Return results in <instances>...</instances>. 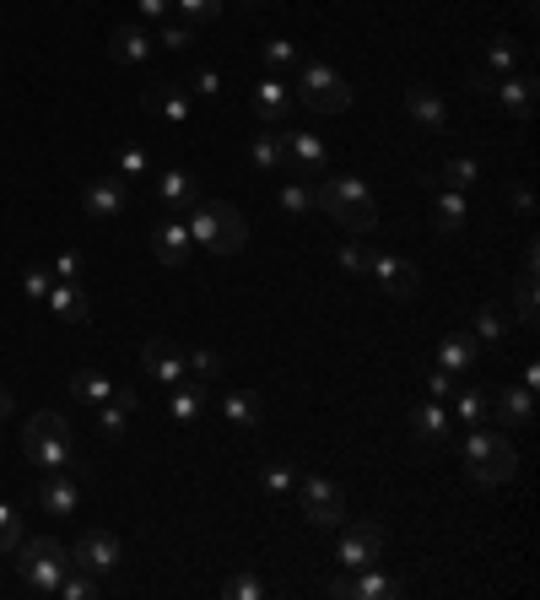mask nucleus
<instances>
[{"label":"nucleus","mask_w":540,"mask_h":600,"mask_svg":"<svg viewBox=\"0 0 540 600\" xmlns=\"http://www.w3.org/2000/svg\"><path fill=\"white\" fill-rule=\"evenodd\" d=\"M184 228H189V238L206 249V255H238L244 244H249V222H244V211L238 206H228V200H206V206H189V217H184Z\"/></svg>","instance_id":"f257e3e1"},{"label":"nucleus","mask_w":540,"mask_h":600,"mask_svg":"<svg viewBox=\"0 0 540 600\" xmlns=\"http://www.w3.org/2000/svg\"><path fill=\"white\" fill-rule=\"evenodd\" d=\"M459 460H465L470 481H481V487H503V481H514V470H519L514 444H508L492 423L465 428V439H459Z\"/></svg>","instance_id":"f03ea898"},{"label":"nucleus","mask_w":540,"mask_h":600,"mask_svg":"<svg viewBox=\"0 0 540 600\" xmlns=\"http://www.w3.org/2000/svg\"><path fill=\"white\" fill-rule=\"evenodd\" d=\"M314 206L330 211L346 233H368V228L379 222V211H373V189H368V179H357V173H335V179H324V184L314 189Z\"/></svg>","instance_id":"7ed1b4c3"},{"label":"nucleus","mask_w":540,"mask_h":600,"mask_svg":"<svg viewBox=\"0 0 540 600\" xmlns=\"http://www.w3.org/2000/svg\"><path fill=\"white\" fill-rule=\"evenodd\" d=\"M16 574L33 596H54L60 579L71 574V552L49 536H33V541H16Z\"/></svg>","instance_id":"20e7f679"},{"label":"nucleus","mask_w":540,"mask_h":600,"mask_svg":"<svg viewBox=\"0 0 540 600\" xmlns=\"http://www.w3.org/2000/svg\"><path fill=\"white\" fill-rule=\"evenodd\" d=\"M22 454L38 465V470H76V450H71V428L60 412H38L27 428H22Z\"/></svg>","instance_id":"39448f33"},{"label":"nucleus","mask_w":540,"mask_h":600,"mask_svg":"<svg viewBox=\"0 0 540 600\" xmlns=\"http://www.w3.org/2000/svg\"><path fill=\"white\" fill-rule=\"evenodd\" d=\"M297 98H303L314 114H341V109H352V87H346V76H341L335 65H324V60H303Z\"/></svg>","instance_id":"423d86ee"},{"label":"nucleus","mask_w":540,"mask_h":600,"mask_svg":"<svg viewBox=\"0 0 540 600\" xmlns=\"http://www.w3.org/2000/svg\"><path fill=\"white\" fill-rule=\"evenodd\" d=\"M297 492H303V514H308L314 530H335V525L346 519V498H341L335 481H324V476H297Z\"/></svg>","instance_id":"0eeeda50"},{"label":"nucleus","mask_w":540,"mask_h":600,"mask_svg":"<svg viewBox=\"0 0 540 600\" xmlns=\"http://www.w3.org/2000/svg\"><path fill=\"white\" fill-rule=\"evenodd\" d=\"M379 558H384V525H379V519H363V525H352V530L335 541V563L352 568V574L379 568Z\"/></svg>","instance_id":"6e6552de"},{"label":"nucleus","mask_w":540,"mask_h":600,"mask_svg":"<svg viewBox=\"0 0 540 600\" xmlns=\"http://www.w3.org/2000/svg\"><path fill=\"white\" fill-rule=\"evenodd\" d=\"M71 563L87 568V574H114V568L125 563V547H120V536H109V530H87V536L76 541Z\"/></svg>","instance_id":"1a4fd4ad"},{"label":"nucleus","mask_w":540,"mask_h":600,"mask_svg":"<svg viewBox=\"0 0 540 600\" xmlns=\"http://www.w3.org/2000/svg\"><path fill=\"white\" fill-rule=\"evenodd\" d=\"M140 109L151 120H168V125H189V87H173V82H151L140 87Z\"/></svg>","instance_id":"9d476101"},{"label":"nucleus","mask_w":540,"mask_h":600,"mask_svg":"<svg viewBox=\"0 0 540 600\" xmlns=\"http://www.w3.org/2000/svg\"><path fill=\"white\" fill-rule=\"evenodd\" d=\"M330 596L335 600H401L410 596L401 579H384V574H373V568H363L357 579H330Z\"/></svg>","instance_id":"9b49d317"},{"label":"nucleus","mask_w":540,"mask_h":600,"mask_svg":"<svg viewBox=\"0 0 540 600\" xmlns=\"http://www.w3.org/2000/svg\"><path fill=\"white\" fill-rule=\"evenodd\" d=\"M140 368H146V379H157L162 390H173L179 379H189L184 352H179L173 341H146V346H140Z\"/></svg>","instance_id":"f8f14e48"},{"label":"nucleus","mask_w":540,"mask_h":600,"mask_svg":"<svg viewBox=\"0 0 540 600\" xmlns=\"http://www.w3.org/2000/svg\"><path fill=\"white\" fill-rule=\"evenodd\" d=\"M151 249H157V260H162V266H189L195 238H189L184 217H162V222L151 228Z\"/></svg>","instance_id":"ddd939ff"},{"label":"nucleus","mask_w":540,"mask_h":600,"mask_svg":"<svg viewBox=\"0 0 540 600\" xmlns=\"http://www.w3.org/2000/svg\"><path fill=\"white\" fill-rule=\"evenodd\" d=\"M38 503H44V514H54V519H71V514H76V503H82V481H76L71 470H44Z\"/></svg>","instance_id":"4468645a"},{"label":"nucleus","mask_w":540,"mask_h":600,"mask_svg":"<svg viewBox=\"0 0 540 600\" xmlns=\"http://www.w3.org/2000/svg\"><path fill=\"white\" fill-rule=\"evenodd\" d=\"M363 277H373L390 298H410L416 293V271H410V260H401V255H368V271Z\"/></svg>","instance_id":"2eb2a0df"},{"label":"nucleus","mask_w":540,"mask_h":600,"mask_svg":"<svg viewBox=\"0 0 540 600\" xmlns=\"http://www.w3.org/2000/svg\"><path fill=\"white\" fill-rule=\"evenodd\" d=\"M498 428H508V433H519V428H530L536 423V390H498Z\"/></svg>","instance_id":"dca6fc26"},{"label":"nucleus","mask_w":540,"mask_h":600,"mask_svg":"<svg viewBox=\"0 0 540 600\" xmlns=\"http://www.w3.org/2000/svg\"><path fill=\"white\" fill-rule=\"evenodd\" d=\"M492 98H498L514 120H530V114H536V76H498Z\"/></svg>","instance_id":"f3484780"},{"label":"nucleus","mask_w":540,"mask_h":600,"mask_svg":"<svg viewBox=\"0 0 540 600\" xmlns=\"http://www.w3.org/2000/svg\"><path fill=\"white\" fill-rule=\"evenodd\" d=\"M405 114H410L421 131H432V136L449 125V109H443V98H438L432 87H410V93H405Z\"/></svg>","instance_id":"a211bd4d"},{"label":"nucleus","mask_w":540,"mask_h":600,"mask_svg":"<svg viewBox=\"0 0 540 600\" xmlns=\"http://www.w3.org/2000/svg\"><path fill=\"white\" fill-rule=\"evenodd\" d=\"M281 142H286V157L297 162V173H324V142L314 136V131H281Z\"/></svg>","instance_id":"6ab92c4d"},{"label":"nucleus","mask_w":540,"mask_h":600,"mask_svg":"<svg viewBox=\"0 0 540 600\" xmlns=\"http://www.w3.org/2000/svg\"><path fill=\"white\" fill-rule=\"evenodd\" d=\"M157 200H162L173 217H184V211L195 206V179H189L184 168H168V173H157Z\"/></svg>","instance_id":"aec40b11"},{"label":"nucleus","mask_w":540,"mask_h":600,"mask_svg":"<svg viewBox=\"0 0 540 600\" xmlns=\"http://www.w3.org/2000/svg\"><path fill=\"white\" fill-rule=\"evenodd\" d=\"M125 200H131L125 179H93L87 184V217H120Z\"/></svg>","instance_id":"412c9836"},{"label":"nucleus","mask_w":540,"mask_h":600,"mask_svg":"<svg viewBox=\"0 0 540 600\" xmlns=\"http://www.w3.org/2000/svg\"><path fill=\"white\" fill-rule=\"evenodd\" d=\"M476 352H481V341H476L470 330H449V335L438 341V368H449V374H465V368L476 363Z\"/></svg>","instance_id":"4be33fe9"},{"label":"nucleus","mask_w":540,"mask_h":600,"mask_svg":"<svg viewBox=\"0 0 540 600\" xmlns=\"http://www.w3.org/2000/svg\"><path fill=\"white\" fill-rule=\"evenodd\" d=\"M151 49H157V44H151V38L135 27V22L114 27V38H109V54H114L120 65H146V60H151Z\"/></svg>","instance_id":"5701e85b"},{"label":"nucleus","mask_w":540,"mask_h":600,"mask_svg":"<svg viewBox=\"0 0 540 600\" xmlns=\"http://www.w3.org/2000/svg\"><path fill=\"white\" fill-rule=\"evenodd\" d=\"M286 103H292V87H286L281 76H260V82H255V109H260L266 125H281V120H286Z\"/></svg>","instance_id":"b1692460"},{"label":"nucleus","mask_w":540,"mask_h":600,"mask_svg":"<svg viewBox=\"0 0 540 600\" xmlns=\"http://www.w3.org/2000/svg\"><path fill=\"white\" fill-rule=\"evenodd\" d=\"M168 412H173V423H179V428H195V423H200V412H206V384H195V379H179V384H173V401H168Z\"/></svg>","instance_id":"393cba45"},{"label":"nucleus","mask_w":540,"mask_h":600,"mask_svg":"<svg viewBox=\"0 0 540 600\" xmlns=\"http://www.w3.org/2000/svg\"><path fill=\"white\" fill-rule=\"evenodd\" d=\"M135 406H140L135 390H114V401L98 406V433H103V439H125V417H131Z\"/></svg>","instance_id":"a878e982"},{"label":"nucleus","mask_w":540,"mask_h":600,"mask_svg":"<svg viewBox=\"0 0 540 600\" xmlns=\"http://www.w3.org/2000/svg\"><path fill=\"white\" fill-rule=\"evenodd\" d=\"M44 303H49L65 325H87V319H93V308H87V298H82V287H76V282H54Z\"/></svg>","instance_id":"bb28decb"},{"label":"nucleus","mask_w":540,"mask_h":600,"mask_svg":"<svg viewBox=\"0 0 540 600\" xmlns=\"http://www.w3.org/2000/svg\"><path fill=\"white\" fill-rule=\"evenodd\" d=\"M114 390H120V384L103 379L98 368H76V374H71V395H76L82 406H103V401H114Z\"/></svg>","instance_id":"cd10ccee"},{"label":"nucleus","mask_w":540,"mask_h":600,"mask_svg":"<svg viewBox=\"0 0 540 600\" xmlns=\"http://www.w3.org/2000/svg\"><path fill=\"white\" fill-rule=\"evenodd\" d=\"M410 433H416L421 444H443V439H449V412H443V401L416 406V412H410Z\"/></svg>","instance_id":"c85d7f7f"},{"label":"nucleus","mask_w":540,"mask_h":600,"mask_svg":"<svg viewBox=\"0 0 540 600\" xmlns=\"http://www.w3.org/2000/svg\"><path fill=\"white\" fill-rule=\"evenodd\" d=\"M476 341L481 346H503L508 341V308L503 303H481L476 308Z\"/></svg>","instance_id":"c756f323"},{"label":"nucleus","mask_w":540,"mask_h":600,"mask_svg":"<svg viewBox=\"0 0 540 600\" xmlns=\"http://www.w3.org/2000/svg\"><path fill=\"white\" fill-rule=\"evenodd\" d=\"M249 162L255 168H266V173H275L281 162H286V142H281V125H266L255 142H249Z\"/></svg>","instance_id":"7c9ffc66"},{"label":"nucleus","mask_w":540,"mask_h":600,"mask_svg":"<svg viewBox=\"0 0 540 600\" xmlns=\"http://www.w3.org/2000/svg\"><path fill=\"white\" fill-rule=\"evenodd\" d=\"M465 217H470V206H465V189H443V195H438V206H432V222H438V233H459V228H465Z\"/></svg>","instance_id":"2f4dec72"},{"label":"nucleus","mask_w":540,"mask_h":600,"mask_svg":"<svg viewBox=\"0 0 540 600\" xmlns=\"http://www.w3.org/2000/svg\"><path fill=\"white\" fill-rule=\"evenodd\" d=\"M222 412H228V423H233L238 433H249V428H260V395H244V390H228V395H222Z\"/></svg>","instance_id":"473e14b6"},{"label":"nucleus","mask_w":540,"mask_h":600,"mask_svg":"<svg viewBox=\"0 0 540 600\" xmlns=\"http://www.w3.org/2000/svg\"><path fill=\"white\" fill-rule=\"evenodd\" d=\"M454 417H459L465 428L492 423V401H487V390H459V395H454Z\"/></svg>","instance_id":"72a5a7b5"},{"label":"nucleus","mask_w":540,"mask_h":600,"mask_svg":"<svg viewBox=\"0 0 540 600\" xmlns=\"http://www.w3.org/2000/svg\"><path fill=\"white\" fill-rule=\"evenodd\" d=\"M60 600H98L103 596V585H98V574H87V568H76L71 563V574L60 579V590H54Z\"/></svg>","instance_id":"f704fd0d"},{"label":"nucleus","mask_w":540,"mask_h":600,"mask_svg":"<svg viewBox=\"0 0 540 600\" xmlns=\"http://www.w3.org/2000/svg\"><path fill=\"white\" fill-rule=\"evenodd\" d=\"M519 54H525V49H519L514 38H492V49H487V71H492V76H514Z\"/></svg>","instance_id":"c9c22d12"},{"label":"nucleus","mask_w":540,"mask_h":600,"mask_svg":"<svg viewBox=\"0 0 540 600\" xmlns=\"http://www.w3.org/2000/svg\"><path fill=\"white\" fill-rule=\"evenodd\" d=\"M514 308H519V319H525V325H536V319H540V303H536V266H525V277H519V293H514Z\"/></svg>","instance_id":"e433bc0d"},{"label":"nucleus","mask_w":540,"mask_h":600,"mask_svg":"<svg viewBox=\"0 0 540 600\" xmlns=\"http://www.w3.org/2000/svg\"><path fill=\"white\" fill-rule=\"evenodd\" d=\"M443 179H449V189H470L481 179V168H476V157H449L443 162Z\"/></svg>","instance_id":"4c0bfd02"},{"label":"nucleus","mask_w":540,"mask_h":600,"mask_svg":"<svg viewBox=\"0 0 540 600\" xmlns=\"http://www.w3.org/2000/svg\"><path fill=\"white\" fill-rule=\"evenodd\" d=\"M281 211L308 217V211H314V189H308V184H297V179H292V184H281Z\"/></svg>","instance_id":"58836bf2"},{"label":"nucleus","mask_w":540,"mask_h":600,"mask_svg":"<svg viewBox=\"0 0 540 600\" xmlns=\"http://www.w3.org/2000/svg\"><path fill=\"white\" fill-rule=\"evenodd\" d=\"M260 487H266L270 498H281V492L297 487V470H292V465H266V470H260Z\"/></svg>","instance_id":"ea45409f"},{"label":"nucleus","mask_w":540,"mask_h":600,"mask_svg":"<svg viewBox=\"0 0 540 600\" xmlns=\"http://www.w3.org/2000/svg\"><path fill=\"white\" fill-rule=\"evenodd\" d=\"M16 541H22V514L16 503H0V552H16Z\"/></svg>","instance_id":"a19ab883"},{"label":"nucleus","mask_w":540,"mask_h":600,"mask_svg":"<svg viewBox=\"0 0 540 600\" xmlns=\"http://www.w3.org/2000/svg\"><path fill=\"white\" fill-rule=\"evenodd\" d=\"M114 162H120V179H140V173H151V157L140 147H120L114 151Z\"/></svg>","instance_id":"79ce46f5"},{"label":"nucleus","mask_w":540,"mask_h":600,"mask_svg":"<svg viewBox=\"0 0 540 600\" xmlns=\"http://www.w3.org/2000/svg\"><path fill=\"white\" fill-rule=\"evenodd\" d=\"M266 65H270V71H286V65H297V44H286V38H270V44H266Z\"/></svg>","instance_id":"37998d69"},{"label":"nucleus","mask_w":540,"mask_h":600,"mask_svg":"<svg viewBox=\"0 0 540 600\" xmlns=\"http://www.w3.org/2000/svg\"><path fill=\"white\" fill-rule=\"evenodd\" d=\"M184 368H189L195 379H217V374H222V357H217V352H189Z\"/></svg>","instance_id":"c03bdc74"},{"label":"nucleus","mask_w":540,"mask_h":600,"mask_svg":"<svg viewBox=\"0 0 540 600\" xmlns=\"http://www.w3.org/2000/svg\"><path fill=\"white\" fill-rule=\"evenodd\" d=\"M49 287H54V271H38V266H33V271L22 277V293H27L33 303H44V298H49Z\"/></svg>","instance_id":"a18cd8bd"},{"label":"nucleus","mask_w":540,"mask_h":600,"mask_svg":"<svg viewBox=\"0 0 540 600\" xmlns=\"http://www.w3.org/2000/svg\"><path fill=\"white\" fill-rule=\"evenodd\" d=\"M335 266H341L346 277H363V271H368V249H363V244H346V249L335 255Z\"/></svg>","instance_id":"49530a36"},{"label":"nucleus","mask_w":540,"mask_h":600,"mask_svg":"<svg viewBox=\"0 0 540 600\" xmlns=\"http://www.w3.org/2000/svg\"><path fill=\"white\" fill-rule=\"evenodd\" d=\"M173 5L184 11V22H211L222 11V0H173Z\"/></svg>","instance_id":"de8ad7c7"},{"label":"nucleus","mask_w":540,"mask_h":600,"mask_svg":"<svg viewBox=\"0 0 540 600\" xmlns=\"http://www.w3.org/2000/svg\"><path fill=\"white\" fill-rule=\"evenodd\" d=\"M189 27H195V22H162V38H157V44H162V49H189Z\"/></svg>","instance_id":"09e8293b"},{"label":"nucleus","mask_w":540,"mask_h":600,"mask_svg":"<svg viewBox=\"0 0 540 600\" xmlns=\"http://www.w3.org/2000/svg\"><path fill=\"white\" fill-rule=\"evenodd\" d=\"M189 93H200V98H217V93H222V76H217L211 65H200V71L189 76Z\"/></svg>","instance_id":"8fccbe9b"},{"label":"nucleus","mask_w":540,"mask_h":600,"mask_svg":"<svg viewBox=\"0 0 540 600\" xmlns=\"http://www.w3.org/2000/svg\"><path fill=\"white\" fill-rule=\"evenodd\" d=\"M76 277H82V255H76V249L54 255V282H76Z\"/></svg>","instance_id":"3c124183"},{"label":"nucleus","mask_w":540,"mask_h":600,"mask_svg":"<svg viewBox=\"0 0 540 600\" xmlns=\"http://www.w3.org/2000/svg\"><path fill=\"white\" fill-rule=\"evenodd\" d=\"M427 395H432V401H449V395H454V374H449V368H432V374H427Z\"/></svg>","instance_id":"603ef678"},{"label":"nucleus","mask_w":540,"mask_h":600,"mask_svg":"<svg viewBox=\"0 0 540 600\" xmlns=\"http://www.w3.org/2000/svg\"><path fill=\"white\" fill-rule=\"evenodd\" d=\"M222 596H233V600H260V596H266V585H260L255 574H244V579H233Z\"/></svg>","instance_id":"864d4df0"},{"label":"nucleus","mask_w":540,"mask_h":600,"mask_svg":"<svg viewBox=\"0 0 540 600\" xmlns=\"http://www.w3.org/2000/svg\"><path fill=\"white\" fill-rule=\"evenodd\" d=\"M492 87H498V76H492V71H470V82H465V93H470V98H492Z\"/></svg>","instance_id":"5fc2aeb1"},{"label":"nucleus","mask_w":540,"mask_h":600,"mask_svg":"<svg viewBox=\"0 0 540 600\" xmlns=\"http://www.w3.org/2000/svg\"><path fill=\"white\" fill-rule=\"evenodd\" d=\"M135 11H140L146 22H168V11H173V0H135Z\"/></svg>","instance_id":"6e6d98bb"},{"label":"nucleus","mask_w":540,"mask_h":600,"mask_svg":"<svg viewBox=\"0 0 540 600\" xmlns=\"http://www.w3.org/2000/svg\"><path fill=\"white\" fill-rule=\"evenodd\" d=\"M514 206H519V211H525V217H530V211H536V195H530V184H519V189H514Z\"/></svg>","instance_id":"4d7b16f0"},{"label":"nucleus","mask_w":540,"mask_h":600,"mask_svg":"<svg viewBox=\"0 0 540 600\" xmlns=\"http://www.w3.org/2000/svg\"><path fill=\"white\" fill-rule=\"evenodd\" d=\"M525 390H540V363H525Z\"/></svg>","instance_id":"13d9d810"},{"label":"nucleus","mask_w":540,"mask_h":600,"mask_svg":"<svg viewBox=\"0 0 540 600\" xmlns=\"http://www.w3.org/2000/svg\"><path fill=\"white\" fill-rule=\"evenodd\" d=\"M11 417V390H0V423Z\"/></svg>","instance_id":"bf43d9fd"},{"label":"nucleus","mask_w":540,"mask_h":600,"mask_svg":"<svg viewBox=\"0 0 540 600\" xmlns=\"http://www.w3.org/2000/svg\"><path fill=\"white\" fill-rule=\"evenodd\" d=\"M244 5H249V11H255V5H266V0H244Z\"/></svg>","instance_id":"052dcab7"}]
</instances>
